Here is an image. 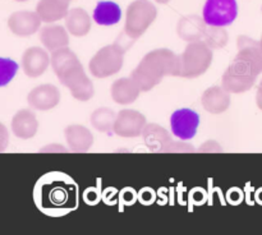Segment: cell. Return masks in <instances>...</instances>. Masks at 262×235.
Here are the masks:
<instances>
[{"instance_id": "ba28073f", "label": "cell", "mask_w": 262, "mask_h": 235, "mask_svg": "<svg viewBox=\"0 0 262 235\" xmlns=\"http://www.w3.org/2000/svg\"><path fill=\"white\" fill-rule=\"evenodd\" d=\"M200 125V116L191 109H179L171 114L170 127L171 132L179 139L189 140L196 135Z\"/></svg>"}, {"instance_id": "f546056e", "label": "cell", "mask_w": 262, "mask_h": 235, "mask_svg": "<svg viewBox=\"0 0 262 235\" xmlns=\"http://www.w3.org/2000/svg\"><path fill=\"white\" fill-rule=\"evenodd\" d=\"M158 3H161V4H166V3H169L170 0H156Z\"/></svg>"}, {"instance_id": "6da1fadb", "label": "cell", "mask_w": 262, "mask_h": 235, "mask_svg": "<svg viewBox=\"0 0 262 235\" xmlns=\"http://www.w3.org/2000/svg\"><path fill=\"white\" fill-rule=\"evenodd\" d=\"M237 42L238 54L222 78L223 86L230 93L248 91L262 70L261 45L247 36H239Z\"/></svg>"}, {"instance_id": "4316f807", "label": "cell", "mask_w": 262, "mask_h": 235, "mask_svg": "<svg viewBox=\"0 0 262 235\" xmlns=\"http://www.w3.org/2000/svg\"><path fill=\"white\" fill-rule=\"evenodd\" d=\"M200 152H222L223 148L215 140H207L199 148Z\"/></svg>"}, {"instance_id": "8992f818", "label": "cell", "mask_w": 262, "mask_h": 235, "mask_svg": "<svg viewBox=\"0 0 262 235\" xmlns=\"http://www.w3.org/2000/svg\"><path fill=\"white\" fill-rule=\"evenodd\" d=\"M158 9L150 0H136L127 8L124 32L137 40L154 23Z\"/></svg>"}, {"instance_id": "5bb4252c", "label": "cell", "mask_w": 262, "mask_h": 235, "mask_svg": "<svg viewBox=\"0 0 262 235\" xmlns=\"http://www.w3.org/2000/svg\"><path fill=\"white\" fill-rule=\"evenodd\" d=\"M202 106L211 114H222L230 105V92L224 86H212L201 97Z\"/></svg>"}, {"instance_id": "5b68a950", "label": "cell", "mask_w": 262, "mask_h": 235, "mask_svg": "<svg viewBox=\"0 0 262 235\" xmlns=\"http://www.w3.org/2000/svg\"><path fill=\"white\" fill-rule=\"evenodd\" d=\"M125 51L127 50L118 42L100 49L89 64L92 76L96 78H107L117 74L124 63Z\"/></svg>"}, {"instance_id": "4fadbf2b", "label": "cell", "mask_w": 262, "mask_h": 235, "mask_svg": "<svg viewBox=\"0 0 262 235\" xmlns=\"http://www.w3.org/2000/svg\"><path fill=\"white\" fill-rule=\"evenodd\" d=\"M206 28L207 23L205 22L204 17L191 14L179 19L177 32L182 40L187 42H196V41H202Z\"/></svg>"}, {"instance_id": "8fae6325", "label": "cell", "mask_w": 262, "mask_h": 235, "mask_svg": "<svg viewBox=\"0 0 262 235\" xmlns=\"http://www.w3.org/2000/svg\"><path fill=\"white\" fill-rule=\"evenodd\" d=\"M28 105L36 110H50L60 101V92L53 84H41L35 87L27 96Z\"/></svg>"}, {"instance_id": "e0dca14e", "label": "cell", "mask_w": 262, "mask_h": 235, "mask_svg": "<svg viewBox=\"0 0 262 235\" xmlns=\"http://www.w3.org/2000/svg\"><path fill=\"white\" fill-rule=\"evenodd\" d=\"M38 128L37 119L31 110L22 109L13 116L12 130L15 137L20 139H28L36 134Z\"/></svg>"}, {"instance_id": "7c38bea8", "label": "cell", "mask_w": 262, "mask_h": 235, "mask_svg": "<svg viewBox=\"0 0 262 235\" xmlns=\"http://www.w3.org/2000/svg\"><path fill=\"white\" fill-rule=\"evenodd\" d=\"M49 64H50V58L48 53L41 48L27 49L22 56L23 72L31 78H36L45 73Z\"/></svg>"}, {"instance_id": "1f68e13d", "label": "cell", "mask_w": 262, "mask_h": 235, "mask_svg": "<svg viewBox=\"0 0 262 235\" xmlns=\"http://www.w3.org/2000/svg\"><path fill=\"white\" fill-rule=\"evenodd\" d=\"M261 49H262V41H261Z\"/></svg>"}, {"instance_id": "d6986e66", "label": "cell", "mask_w": 262, "mask_h": 235, "mask_svg": "<svg viewBox=\"0 0 262 235\" xmlns=\"http://www.w3.org/2000/svg\"><path fill=\"white\" fill-rule=\"evenodd\" d=\"M140 92L141 88L132 77L117 79L112 86V97L117 104H132L140 96Z\"/></svg>"}, {"instance_id": "3957f363", "label": "cell", "mask_w": 262, "mask_h": 235, "mask_svg": "<svg viewBox=\"0 0 262 235\" xmlns=\"http://www.w3.org/2000/svg\"><path fill=\"white\" fill-rule=\"evenodd\" d=\"M179 66V55L169 49H156L143 56L130 77L141 91H150L165 77H178Z\"/></svg>"}, {"instance_id": "484cf974", "label": "cell", "mask_w": 262, "mask_h": 235, "mask_svg": "<svg viewBox=\"0 0 262 235\" xmlns=\"http://www.w3.org/2000/svg\"><path fill=\"white\" fill-rule=\"evenodd\" d=\"M194 148L189 143H186L183 139L182 140H173L166 148L165 152H193Z\"/></svg>"}, {"instance_id": "44dd1931", "label": "cell", "mask_w": 262, "mask_h": 235, "mask_svg": "<svg viewBox=\"0 0 262 235\" xmlns=\"http://www.w3.org/2000/svg\"><path fill=\"white\" fill-rule=\"evenodd\" d=\"M66 25L69 32L77 37L86 36L91 30V18L89 13L82 8H74L69 10L66 17Z\"/></svg>"}, {"instance_id": "30bf717a", "label": "cell", "mask_w": 262, "mask_h": 235, "mask_svg": "<svg viewBox=\"0 0 262 235\" xmlns=\"http://www.w3.org/2000/svg\"><path fill=\"white\" fill-rule=\"evenodd\" d=\"M41 22L42 20L38 17L37 13L20 10L10 15L8 19V27L14 35L26 37V36H31L37 32Z\"/></svg>"}, {"instance_id": "4dcf8cb0", "label": "cell", "mask_w": 262, "mask_h": 235, "mask_svg": "<svg viewBox=\"0 0 262 235\" xmlns=\"http://www.w3.org/2000/svg\"><path fill=\"white\" fill-rule=\"evenodd\" d=\"M17 2H27V0H17Z\"/></svg>"}, {"instance_id": "7a4b0ae2", "label": "cell", "mask_w": 262, "mask_h": 235, "mask_svg": "<svg viewBox=\"0 0 262 235\" xmlns=\"http://www.w3.org/2000/svg\"><path fill=\"white\" fill-rule=\"evenodd\" d=\"M51 66L60 83L69 88L74 99L89 101L94 96V84L86 76L83 66L71 49L61 48L53 51Z\"/></svg>"}, {"instance_id": "cb8c5ba5", "label": "cell", "mask_w": 262, "mask_h": 235, "mask_svg": "<svg viewBox=\"0 0 262 235\" xmlns=\"http://www.w3.org/2000/svg\"><path fill=\"white\" fill-rule=\"evenodd\" d=\"M229 36L224 27H217V26H207L206 32H205L204 41L209 48L211 49H222L228 43Z\"/></svg>"}, {"instance_id": "2e32d148", "label": "cell", "mask_w": 262, "mask_h": 235, "mask_svg": "<svg viewBox=\"0 0 262 235\" xmlns=\"http://www.w3.org/2000/svg\"><path fill=\"white\" fill-rule=\"evenodd\" d=\"M67 143L73 152H87L94 145V135L83 125L72 124L64 130Z\"/></svg>"}, {"instance_id": "9a60e30c", "label": "cell", "mask_w": 262, "mask_h": 235, "mask_svg": "<svg viewBox=\"0 0 262 235\" xmlns=\"http://www.w3.org/2000/svg\"><path fill=\"white\" fill-rule=\"evenodd\" d=\"M142 138L145 145L147 146L151 152H165L173 139L165 128L160 127L159 124H147L142 132Z\"/></svg>"}, {"instance_id": "9c48e42d", "label": "cell", "mask_w": 262, "mask_h": 235, "mask_svg": "<svg viewBox=\"0 0 262 235\" xmlns=\"http://www.w3.org/2000/svg\"><path fill=\"white\" fill-rule=\"evenodd\" d=\"M147 125L146 118L137 110L125 109L117 115L114 133L119 137L133 138L142 135L143 129Z\"/></svg>"}, {"instance_id": "277c9868", "label": "cell", "mask_w": 262, "mask_h": 235, "mask_svg": "<svg viewBox=\"0 0 262 235\" xmlns=\"http://www.w3.org/2000/svg\"><path fill=\"white\" fill-rule=\"evenodd\" d=\"M212 49L204 41L189 42L179 55V76L183 78H197L209 69L212 63Z\"/></svg>"}, {"instance_id": "d4e9b609", "label": "cell", "mask_w": 262, "mask_h": 235, "mask_svg": "<svg viewBox=\"0 0 262 235\" xmlns=\"http://www.w3.org/2000/svg\"><path fill=\"white\" fill-rule=\"evenodd\" d=\"M0 64H2V86H5L10 79L14 77L15 72H17L18 65L10 59H5L2 58L0 60Z\"/></svg>"}, {"instance_id": "f1b7e54d", "label": "cell", "mask_w": 262, "mask_h": 235, "mask_svg": "<svg viewBox=\"0 0 262 235\" xmlns=\"http://www.w3.org/2000/svg\"><path fill=\"white\" fill-rule=\"evenodd\" d=\"M257 104L258 106L262 109V82H261V86L260 88H258V95H257Z\"/></svg>"}, {"instance_id": "7402d4cb", "label": "cell", "mask_w": 262, "mask_h": 235, "mask_svg": "<svg viewBox=\"0 0 262 235\" xmlns=\"http://www.w3.org/2000/svg\"><path fill=\"white\" fill-rule=\"evenodd\" d=\"M92 17L95 22L100 26L117 25L122 18V9L114 2H99Z\"/></svg>"}, {"instance_id": "ffe728a7", "label": "cell", "mask_w": 262, "mask_h": 235, "mask_svg": "<svg viewBox=\"0 0 262 235\" xmlns=\"http://www.w3.org/2000/svg\"><path fill=\"white\" fill-rule=\"evenodd\" d=\"M40 40L42 45L48 49L49 51H55L58 49L67 48L69 43V36L66 28L61 26L51 25L46 26L41 30Z\"/></svg>"}, {"instance_id": "603a6c76", "label": "cell", "mask_w": 262, "mask_h": 235, "mask_svg": "<svg viewBox=\"0 0 262 235\" xmlns=\"http://www.w3.org/2000/svg\"><path fill=\"white\" fill-rule=\"evenodd\" d=\"M115 120H117V114L109 107H100L91 114V124L99 132H105L109 134L114 132Z\"/></svg>"}, {"instance_id": "52a82bcc", "label": "cell", "mask_w": 262, "mask_h": 235, "mask_svg": "<svg viewBox=\"0 0 262 235\" xmlns=\"http://www.w3.org/2000/svg\"><path fill=\"white\" fill-rule=\"evenodd\" d=\"M238 15V4L235 0H206L202 17L207 26L227 27L232 25Z\"/></svg>"}, {"instance_id": "ac0fdd59", "label": "cell", "mask_w": 262, "mask_h": 235, "mask_svg": "<svg viewBox=\"0 0 262 235\" xmlns=\"http://www.w3.org/2000/svg\"><path fill=\"white\" fill-rule=\"evenodd\" d=\"M36 13L42 22H56L68 15L69 2L67 0H40L36 7Z\"/></svg>"}, {"instance_id": "d6a6232c", "label": "cell", "mask_w": 262, "mask_h": 235, "mask_svg": "<svg viewBox=\"0 0 262 235\" xmlns=\"http://www.w3.org/2000/svg\"><path fill=\"white\" fill-rule=\"evenodd\" d=\"M67 2H71V0H67Z\"/></svg>"}, {"instance_id": "83f0119b", "label": "cell", "mask_w": 262, "mask_h": 235, "mask_svg": "<svg viewBox=\"0 0 262 235\" xmlns=\"http://www.w3.org/2000/svg\"><path fill=\"white\" fill-rule=\"evenodd\" d=\"M41 152H67V148L60 145H49L46 147L41 148Z\"/></svg>"}]
</instances>
